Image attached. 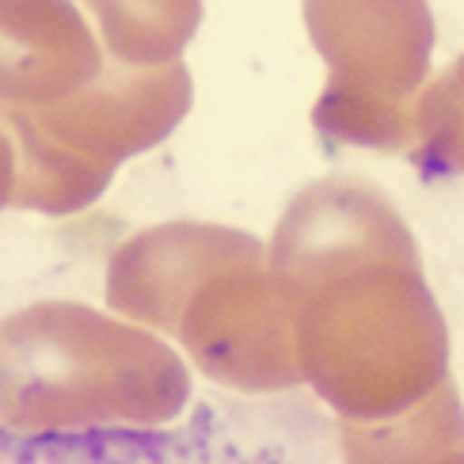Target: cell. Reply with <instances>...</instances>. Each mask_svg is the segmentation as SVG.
I'll return each mask as SVG.
<instances>
[{
  "label": "cell",
  "instance_id": "obj_1",
  "mask_svg": "<svg viewBox=\"0 0 464 464\" xmlns=\"http://www.w3.org/2000/svg\"><path fill=\"white\" fill-rule=\"evenodd\" d=\"M0 464H335L313 411L202 400L171 422L0 430Z\"/></svg>",
  "mask_w": 464,
  "mask_h": 464
}]
</instances>
